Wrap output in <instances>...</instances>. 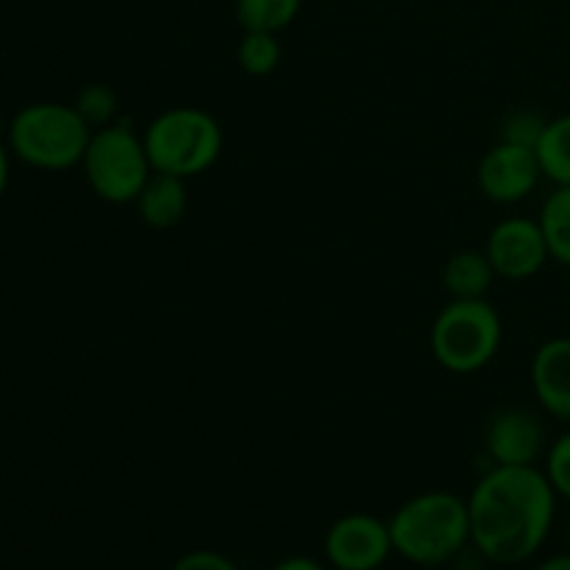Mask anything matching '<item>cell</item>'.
Wrapping results in <instances>:
<instances>
[{"label":"cell","instance_id":"6da1fadb","mask_svg":"<svg viewBox=\"0 0 570 570\" xmlns=\"http://www.w3.org/2000/svg\"><path fill=\"white\" fill-rule=\"evenodd\" d=\"M557 499L538 465H493L468 495L471 546L493 566H523L549 540Z\"/></svg>","mask_w":570,"mask_h":570},{"label":"cell","instance_id":"7a4b0ae2","mask_svg":"<svg viewBox=\"0 0 570 570\" xmlns=\"http://www.w3.org/2000/svg\"><path fill=\"white\" fill-rule=\"evenodd\" d=\"M395 554L421 568L456 560L471 546L468 499L451 490H426L412 495L390 518Z\"/></svg>","mask_w":570,"mask_h":570},{"label":"cell","instance_id":"3957f363","mask_svg":"<svg viewBox=\"0 0 570 570\" xmlns=\"http://www.w3.org/2000/svg\"><path fill=\"white\" fill-rule=\"evenodd\" d=\"M89 139L92 128L76 106L56 100L22 106L9 122V150L37 170L59 173L81 165Z\"/></svg>","mask_w":570,"mask_h":570},{"label":"cell","instance_id":"277c9868","mask_svg":"<svg viewBox=\"0 0 570 570\" xmlns=\"http://www.w3.org/2000/svg\"><path fill=\"white\" fill-rule=\"evenodd\" d=\"M145 150L156 173L193 178L209 170L223 154V128L198 106H173L142 131Z\"/></svg>","mask_w":570,"mask_h":570},{"label":"cell","instance_id":"5b68a950","mask_svg":"<svg viewBox=\"0 0 570 570\" xmlns=\"http://www.w3.org/2000/svg\"><path fill=\"white\" fill-rule=\"evenodd\" d=\"M504 323L488 298H451L429 334L432 356L449 373H476L495 360Z\"/></svg>","mask_w":570,"mask_h":570},{"label":"cell","instance_id":"8992f818","mask_svg":"<svg viewBox=\"0 0 570 570\" xmlns=\"http://www.w3.org/2000/svg\"><path fill=\"white\" fill-rule=\"evenodd\" d=\"M81 167L92 193L115 206L134 204L148 178L154 176L142 134L134 131L128 120H117L92 131Z\"/></svg>","mask_w":570,"mask_h":570},{"label":"cell","instance_id":"52a82bcc","mask_svg":"<svg viewBox=\"0 0 570 570\" xmlns=\"http://www.w3.org/2000/svg\"><path fill=\"white\" fill-rule=\"evenodd\" d=\"M395 554L390 523L367 512L337 518L323 538V557L332 570H379Z\"/></svg>","mask_w":570,"mask_h":570},{"label":"cell","instance_id":"ba28073f","mask_svg":"<svg viewBox=\"0 0 570 570\" xmlns=\"http://www.w3.org/2000/svg\"><path fill=\"white\" fill-rule=\"evenodd\" d=\"M495 276L507 282H527L551 262L543 228L532 217H504L495 223L484 243Z\"/></svg>","mask_w":570,"mask_h":570},{"label":"cell","instance_id":"9c48e42d","mask_svg":"<svg viewBox=\"0 0 570 570\" xmlns=\"http://www.w3.org/2000/svg\"><path fill=\"white\" fill-rule=\"evenodd\" d=\"M543 170H540L538 150L515 142H499L479 159L476 184L482 195L493 204L510 206L521 204L538 189Z\"/></svg>","mask_w":570,"mask_h":570},{"label":"cell","instance_id":"30bf717a","mask_svg":"<svg viewBox=\"0 0 570 570\" xmlns=\"http://www.w3.org/2000/svg\"><path fill=\"white\" fill-rule=\"evenodd\" d=\"M484 449L493 465H538L549 449L543 421L532 410L507 406L490 421Z\"/></svg>","mask_w":570,"mask_h":570},{"label":"cell","instance_id":"8fae6325","mask_svg":"<svg viewBox=\"0 0 570 570\" xmlns=\"http://www.w3.org/2000/svg\"><path fill=\"white\" fill-rule=\"evenodd\" d=\"M532 390L546 415L570 426V337H551L532 356Z\"/></svg>","mask_w":570,"mask_h":570},{"label":"cell","instance_id":"7c38bea8","mask_svg":"<svg viewBox=\"0 0 570 570\" xmlns=\"http://www.w3.org/2000/svg\"><path fill=\"white\" fill-rule=\"evenodd\" d=\"M139 217L150 228H173L181 223L187 212V181L167 173H156L148 178L139 198L134 200Z\"/></svg>","mask_w":570,"mask_h":570},{"label":"cell","instance_id":"4fadbf2b","mask_svg":"<svg viewBox=\"0 0 570 570\" xmlns=\"http://www.w3.org/2000/svg\"><path fill=\"white\" fill-rule=\"evenodd\" d=\"M495 278L484 250H456L443 265V287L451 298H488Z\"/></svg>","mask_w":570,"mask_h":570},{"label":"cell","instance_id":"5bb4252c","mask_svg":"<svg viewBox=\"0 0 570 570\" xmlns=\"http://www.w3.org/2000/svg\"><path fill=\"white\" fill-rule=\"evenodd\" d=\"M534 150L543 178H549L554 187H570V115L546 122L543 137Z\"/></svg>","mask_w":570,"mask_h":570},{"label":"cell","instance_id":"9a60e30c","mask_svg":"<svg viewBox=\"0 0 570 570\" xmlns=\"http://www.w3.org/2000/svg\"><path fill=\"white\" fill-rule=\"evenodd\" d=\"M551 262L570 267V187H554L538 215Z\"/></svg>","mask_w":570,"mask_h":570},{"label":"cell","instance_id":"2e32d148","mask_svg":"<svg viewBox=\"0 0 570 570\" xmlns=\"http://www.w3.org/2000/svg\"><path fill=\"white\" fill-rule=\"evenodd\" d=\"M301 0H237V22L245 31L278 33L293 26Z\"/></svg>","mask_w":570,"mask_h":570},{"label":"cell","instance_id":"e0dca14e","mask_svg":"<svg viewBox=\"0 0 570 570\" xmlns=\"http://www.w3.org/2000/svg\"><path fill=\"white\" fill-rule=\"evenodd\" d=\"M282 53L278 33L271 31H245L237 45V61L248 76H271L282 65Z\"/></svg>","mask_w":570,"mask_h":570},{"label":"cell","instance_id":"ac0fdd59","mask_svg":"<svg viewBox=\"0 0 570 570\" xmlns=\"http://www.w3.org/2000/svg\"><path fill=\"white\" fill-rule=\"evenodd\" d=\"M72 106H76V111L83 117V122H87L92 131L120 120V117H117L120 100H117L115 89H109L106 83H89V87H83Z\"/></svg>","mask_w":570,"mask_h":570},{"label":"cell","instance_id":"d6986e66","mask_svg":"<svg viewBox=\"0 0 570 570\" xmlns=\"http://www.w3.org/2000/svg\"><path fill=\"white\" fill-rule=\"evenodd\" d=\"M543 473L560 499L570 501V426L546 449Z\"/></svg>","mask_w":570,"mask_h":570},{"label":"cell","instance_id":"ffe728a7","mask_svg":"<svg viewBox=\"0 0 570 570\" xmlns=\"http://www.w3.org/2000/svg\"><path fill=\"white\" fill-rule=\"evenodd\" d=\"M546 122L549 120H546L543 115H538V111L518 109L512 111V115H507L504 122H501V139H504V142L527 145V148H538Z\"/></svg>","mask_w":570,"mask_h":570},{"label":"cell","instance_id":"44dd1931","mask_svg":"<svg viewBox=\"0 0 570 570\" xmlns=\"http://www.w3.org/2000/svg\"><path fill=\"white\" fill-rule=\"evenodd\" d=\"M170 570H239V566L234 560H228L226 554H220V551L195 549L178 557L176 566Z\"/></svg>","mask_w":570,"mask_h":570},{"label":"cell","instance_id":"7402d4cb","mask_svg":"<svg viewBox=\"0 0 570 570\" xmlns=\"http://www.w3.org/2000/svg\"><path fill=\"white\" fill-rule=\"evenodd\" d=\"M271 570H328V566L326 562L315 560V557L295 554V557H284V560L276 562Z\"/></svg>","mask_w":570,"mask_h":570},{"label":"cell","instance_id":"603a6c76","mask_svg":"<svg viewBox=\"0 0 570 570\" xmlns=\"http://www.w3.org/2000/svg\"><path fill=\"white\" fill-rule=\"evenodd\" d=\"M532 570H570V551H562V554L549 557V560H543L538 568H532Z\"/></svg>","mask_w":570,"mask_h":570},{"label":"cell","instance_id":"cb8c5ba5","mask_svg":"<svg viewBox=\"0 0 570 570\" xmlns=\"http://www.w3.org/2000/svg\"><path fill=\"white\" fill-rule=\"evenodd\" d=\"M6 187H9V150L0 142V198H3Z\"/></svg>","mask_w":570,"mask_h":570},{"label":"cell","instance_id":"d4e9b609","mask_svg":"<svg viewBox=\"0 0 570 570\" xmlns=\"http://www.w3.org/2000/svg\"><path fill=\"white\" fill-rule=\"evenodd\" d=\"M568 546H570V521H568Z\"/></svg>","mask_w":570,"mask_h":570}]
</instances>
